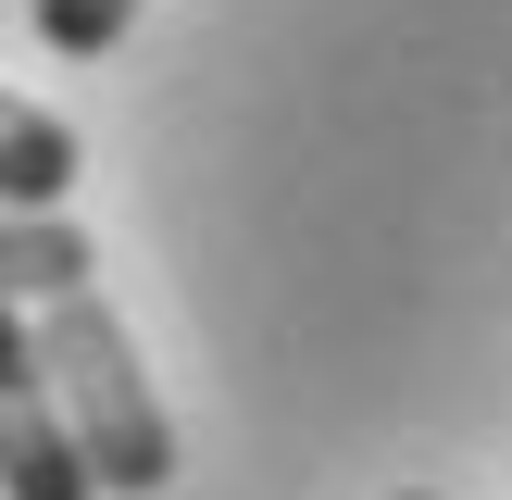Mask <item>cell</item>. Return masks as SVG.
<instances>
[{"mask_svg":"<svg viewBox=\"0 0 512 500\" xmlns=\"http://www.w3.org/2000/svg\"><path fill=\"white\" fill-rule=\"evenodd\" d=\"M75 175H88V163H75V125L0 88V213H63Z\"/></svg>","mask_w":512,"mask_h":500,"instance_id":"3957f363","label":"cell"},{"mask_svg":"<svg viewBox=\"0 0 512 500\" xmlns=\"http://www.w3.org/2000/svg\"><path fill=\"white\" fill-rule=\"evenodd\" d=\"M125 25H138V0H38V38L63 50V63H100Z\"/></svg>","mask_w":512,"mask_h":500,"instance_id":"5b68a950","label":"cell"},{"mask_svg":"<svg viewBox=\"0 0 512 500\" xmlns=\"http://www.w3.org/2000/svg\"><path fill=\"white\" fill-rule=\"evenodd\" d=\"M0 500H100L88 463H75V438H63V413H50L38 338H25L13 300H0Z\"/></svg>","mask_w":512,"mask_h":500,"instance_id":"7a4b0ae2","label":"cell"},{"mask_svg":"<svg viewBox=\"0 0 512 500\" xmlns=\"http://www.w3.org/2000/svg\"><path fill=\"white\" fill-rule=\"evenodd\" d=\"M50 288H88V238L63 213H0V300L38 313Z\"/></svg>","mask_w":512,"mask_h":500,"instance_id":"277c9868","label":"cell"},{"mask_svg":"<svg viewBox=\"0 0 512 500\" xmlns=\"http://www.w3.org/2000/svg\"><path fill=\"white\" fill-rule=\"evenodd\" d=\"M25 338H38L50 413H63V438H75V463H88V488L150 500V488L175 475V425H163V400H150L138 350H125L113 300H100V288H50L38 313H25Z\"/></svg>","mask_w":512,"mask_h":500,"instance_id":"6da1fadb","label":"cell"},{"mask_svg":"<svg viewBox=\"0 0 512 500\" xmlns=\"http://www.w3.org/2000/svg\"><path fill=\"white\" fill-rule=\"evenodd\" d=\"M400 500H438V488H400Z\"/></svg>","mask_w":512,"mask_h":500,"instance_id":"8992f818","label":"cell"}]
</instances>
